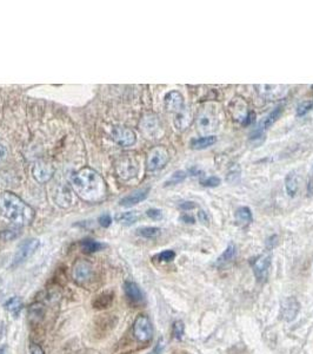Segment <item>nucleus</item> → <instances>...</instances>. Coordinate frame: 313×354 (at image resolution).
Returning a JSON list of instances; mask_svg holds the SVG:
<instances>
[{
  "mask_svg": "<svg viewBox=\"0 0 313 354\" xmlns=\"http://www.w3.org/2000/svg\"><path fill=\"white\" fill-rule=\"evenodd\" d=\"M0 214L18 227L30 225L34 218L33 209L9 191L0 195Z\"/></svg>",
  "mask_w": 313,
  "mask_h": 354,
  "instance_id": "obj_2",
  "label": "nucleus"
},
{
  "mask_svg": "<svg viewBox=\"0 0 313 354\" xmlns=\"http://www.w3.org/2000/svg\"><path fill=\"white\" fill-rule=\"evenodd\" d=\"M180 221H183L185 223H195V220L193 216L188 214H184L183 216H180Z\"/></svg>",
  "mask_w": 313,
  "mask_h": 354,
  "instance_id": "obj_42",
  "label": "nucleus"
},
{
  "mask_svg": "<svg viewBox=\"0 0 313 354\" xmlns=\"http://www.w3.org/2000/svg\"><path fill=\"white\" fill-rule=\"evenodd\" d=\"M313 110V101H306L301 102L300 104L297 106V116H304L306 113Z\"/></svg>",
  "mask_w": 313,
  "mask_h": 354,
  "instance_id": "obj_33",
  "label": "nucleus"
},
{
  "mask_svg": "<svg viewBox=\"0 0 313 354\" xmlns=\"http://www.w3.org/2000/svg\"><path fill=\"white\" fill-rule=\"evenodd\" d=\"M19 235V233H17V230H5V232L2 233V238L6 240V241H10V240H13L17 236Z\"/></svg>",
  "mask_w": 313,
  "mask_h": 354,
  "instance_id": "obj_38",
  "label": "nucleus"
},
{
  "mask_svg": "<svg viewBox=\"0 0 313 354\" xmlns=\"http://www.w3.org/2000/svg\"><path fill=\"white\" fill-rule=\"evenodd\" d=\"M236 220L240 225H249L253 220L252 210L249 207L238 208V210L236 211Z\"/></svg>",
  "mask_w": 313,
  "mask_h": 354,
  "instance_id": "obj_23",
  "label": "nucleus"
},
{
  "mask_svg": "<svg viewBox=\"0 0 313 354\" xmlns=\"http://www.w3.org/2000/svg\"><path fill=\"white\" fill-rule=\"evenodd\" d=\"M117 221L123 226H132L139 220V214L137 211H126L117 215Z\"/></svg>",
  "mask_w": 313,
  "mask_h": 354,
  "instance_id": "obj_22",
  "label": "nucleus"
},
{
  "mask_svg": "<svg viewBox=\"0 0 313 354\" xmlns=\"http://www.w3.org/2000/svg\"><path fill=\"white\" fill-rule=\"evenodd\" d=\"M0 354H5L4 348H0Z\"/></svg>",
  "mask_w": 313,
  "mask_h": 354,
  "instance_id": "obj_45",
  "label": "nucleus"
},
{
  "mask_svg": "<svg viewBox=\"0 0 313 354\" xmlns=\"http://www.w3.org/2000/svg\"><path fill=\"white\" fill-rule=\"evenodd\" d=\"M185 326L181 321H175L173 324V329H172V334L177 340H181L184 336Z\"/></svg>",
  "mask_w": 313,
  "mask_h": 354,
  "instance_id": "obj_32",
  "label": "nucleus"
},
{
  "mask_svg": "<svg viewBox=\"0 0 313 354\" xmlns=\"http://www.w3.org/2000/svg\"><path fill=\"white\" fill-rule=\"evenodd\" d=\"M142 128L147 135H154V133L157 132L158 128H159L157 117H154L152 115L146 116L142 122Z\"/></svg>",
  "mask_w": 313,
  "mask_h": 354,
  "instance_id": "obj_21",
  "label": "nucleus"
},
{
  "mask_svg": "<svg viewBox=\"0 0 313 354\" xmlns=\"http://www.w3.org/2000/svg\"><path fill=\"white\" fill-rule=\"evenodd\" d=\"M75 194L86 202L101 201L106 195V183L100 175L91 168H82L71 177Z\"/></svg>",
  "mask_w": 313,
  "mask_h": 354,
  "instance_id": "obj_1",
  "label": "nucleus"
},
{
  "mask_svg": "<svg viewBox=\"0 0 313 354\" xmlns=\"http://www.w3.org/2000/svg\"><path fill=\"white\" fill-rule=\"evenodd\" d=\"M6 157V149L3 144H0V162Z\"/></svg>",
  "mask_w": 313,
  "mask_h": 354,
  "instance_id": "obj_44",
  "label": "nucleus"
},
{
  "mask_svg": "<svg viewBox=\"0 0 313 354\" xmlns=\"http://www.w3.org/2000/svg\"><path fill=\"white\" fill-rule=\"evenodd\" d=\"M237 255V248L235 246V243H229L228 248L225 249V252H224L222 255H220L218 259L216 261V266L218 267H224L226 266V264L233 261Z\"/></svg>",
  "mask_w": 313,
  "mask_h": 354,
  "instance_id": "obj_18",
  "label": "nucleus"
},
{
  "mask_svg": "<svg viewBox=\"0 0 313 354\" xmlns=\"http://www.w3.org/2000/svg\"><path fill=\"white\" fill-rule=\"evenodd\" d=\"M150 192V188H144V189H139V190L133 191L132 194L125 196V197L122 198L119 202V204L122 205V207L125 208H130L133 207V205L140 203V202L146 200L147 196H149Z\"/></svg>",
  "mask_w": 313,
  "mask_h": 354,
  "instance_id": "obj_12",
  "label": "nucleus"
},
{
  "mask_svg": "<svg viewBox=\"0 0 313 354\" xmlns=\"http://www.w3.org/2000/svg\"><path fill=\"white\" fill-rule=\"evenodd\" d=\"M220 183H222V180L217 176H210V177L201 178L200 180V184L202 187H206V188H216L218 187Z\"/></svg>",
  "mask_w": 313,
  "mask_h": 354,
  "instance_id": "obj_31",
  "label": "nucleus"
},
{
  "mask_svg": "<svg viewBox=\"0 0 313 354\" xmlns=\"http://www.w3.org/2000/svg\"><path fill=\"white\" fill-rule=\"evenodd\" d=\"M264 128L259 124L257 130H254V131L251 133L250 136V142L253 144V146H260L261 143L265 140V132H264Z\"/></svg>",
  "mask_w": 313,
  "mask_h": 354,
  "instance_id": "obj_29",
  "label": "nucleus"
},
{
  "mask_svg": "<svg viewBox=\"0 0 313 354\" xmlns=\"http://www.w3.org/2000/svg\"><path fill=\"white\" fill-rule=\"evenodd\" d=\"M219 116L213 105H205L199 111L197 118V128L201 133H210L218 128Z\"/></svg>",
  "mask_w": 313,
  "mask_h": 354,
  "instance_id": "obj_3",
  "label": "nucleus"
},
{
  "mask_svg": "<svg viewBox=\"0 0 313 354\" xmlns=\"http://www.w3.org/2000/svg\"><path fill=\"white\" fill-rule=\"evenodd\" d=\"M22 308H23V301L22 299L18 297H13L6 302V309H8L10 313H12V315L15 318L18 317L20 311H22Z\"/></svg>",
  "mask_w": 313,
  "mask_h": 354,
  "instance_id": "obj_24",
  "label": "nucleus"
},
{
  "mask_svg": "<svg viewBox=\"0 0 313 354\" xmlns=\"http://www.w3.org/2000/svg\"><path fill=\"white\" fill-rule=\"evenodd\" d=\"M137 232H138L140 236L146 239H154L160 235V228H158V227H143V228H139Z\"/></svg>",
  "mask_w": 313,
  "mask_h": 354,
  "instance_id": "obj_28",
  "label": "nucleus"
},
{
  "mask_svg": "<svg viewBox=\"0 0 313 354\" xmlns=\"http://www.w3.org/2000/svg\"><path fill=\"white\" fill-rule=\"evenodd\" d=\"M39 240L38 239H29L26 241H24L22 245L18 247L17 252L12 259V267L20 266V264L25 262L37 252V249L39 248Z\"/></svg>",
  "mask_w": 313,
  "mask_h": 354,
  "instance_id": "obj_4",
  "label": "nucleus"
},
{
  "mask_svg": "<svg viewBox=\"0 0 313 354\" xmlns=\"http://www.w3.org/2000/svg\"><path fill=\"white\" fill-rule=\"evenodd\" d=\"M164 347H165V343H164V340L163 339H160L159 341L157 342V345L154 346V348L151 350V352L149 354H161V352H163V349H164Z\"/></svg>",
  "mask_w": 313,
  "mask_h": 354,
  "instance_id": "obj_40",
  "label": "nucleus"
},
{
  "mask_svg": "<svg viewBox=\"0 0 313 354\" xmlns=\"http://www.w3.org/2000/svg\"><path fill=\"white\" fill-rule=\"evenodd\" d=\"M258 88L264 89V90H259L260 95L264 98L271 99V101L283 97L286 94V87H283V85H263V87Z\"/></svg>",
  "mask_w": 313,
  "mask_h": 354,
  "instance_id": "obj_14",
  "label": "nucleus"
},
{
  "mask_svg": "<svg viewBox=\"0 0 313 354\" xmlns=\"http://www.w3.org/2000/svg\"><path fill=\"white\" fill-rule=\"evenodd\" d=\"M165 108H166L167 111L178 113L180 111H183L185 109V102L183 95L179 91L172 90L170 92H167L166 96H165Z\"/></svg>",
  "mask_w": 313,
  "mask_h": 354,
  "instance_id": "obj_11",
  "label": "nucleus"
},
{
  "mask_svg": "<svg viewBox=\"0 0 313 354\" xmlns=\"http://www.w3.org/2000/svg\"><path fill=\"white\" fill-rule=\"evenodd\" d=\"M146 215L149 216L150 219L154 220V221H158V220L163 219V211H161L160 209H157V208L149 209V210L146 211Z\"/></svg>",
  "mask_w": 313,
  "mask_h": 354,
  "instance_id": "obj_36",
  "label": "nucleus"
},
{
  "mask_svg": "<svg viewBox=\"0 0 313 354\" xmlns=\"http://www.w3.org/2000/svg\"><path fill=\"white\" fill-rule=\"evenodd\" d=\"M216 142H217V137L213 135L199 137V138H194L191 140V148L194 150L206 149V148L213 146Z\"/></svg>",
  "mask_w": 313,
  "mask_h": 354,
  "instance_id": "obj_20",
  "label": "nucleus"
},
{
  "mask_svg": "<svg viewBox=\"0 0 313 354\" xmlns=\"http://www.w3.org/2000/svg\"><path fill=\"white\" fill-rule=\"evenodd\" d=\"M133 334L140 342H147L153 336L152 322L146 315H139L133 325Z\"/></svg>",
  "mask_w": 313,
  "mask_h": 354,
  "instance_id": "obj_5",
  "label": "nucleus"
},
{
  "mask_svg": "<svg viewBox=\"0 0 313 354\" xmlns=\"http://www.w3.org/2000/svg\"><path fill=\"white\" fill-rule=\"evenodd\" d=\"M112 137L116 140L117 144L120 147H131L136 143L137 137L136 133L129 128H122V126H116L112 130Z\"/></svg>",
  "mask_w": 313,
  "mask_h": 354,
  "instance_id": "obj_9",
  "label": "nucleus"
},
{
  "mask_svg": "<svg viewBox=\"0 0 313 354\" xmlns=\"http://www.w3.org/2000/svg\"><path fill=\"white\" fill-rule=\"evenodd\" d=\"M124 291H125L126 297L129 298L131 301L134 302V304H140V302H143V292L137 284L127 281V282L124 284Z\"/></svg>",
  "mask_w": 313,
  "mask_h": 354,
  "instance_id": "obj_15",
  "label": "nucleus"
},
{
  "mask_svg": "<svg viewBox=\"0 0 313 354\" xmlns=\"http://www.w3.org/2000/svg\"><path fill=\"white\" fill-rule=\"evenodd\" d=\"M168 162V153L163 147H157L150 151L147 157V169L157 171L163 169Z\"/></svg>",
  "mask_w": 313,
  "mask_h": 354,
  "instance_id": "obj_6",
  "label": "nucleus"
},
{
  "mask_svg": "<svg viewBox=\"0 0 313 354\" xmlns=\"http://www.w3.org/2000/svg\"><path fill=\"white\" fill-rule=\"evenodd\" d=\"M281 112H283V108H281V106H278L277 109H274L272 112H270L266 117H265V119L260 123V125L263 126L264 129H266V128H268V126H271L274 122L277 121L278 118H279L280 115H281Z\"/></svg>",
  "mask_w": 313,
  "mask_h": 354,
  "instance_id": "obj_26",
  "label": "nucleus"
},
{
  "mask_svg": "<svg viewBox=\"0 0 313 354\" xmlns=\"http://www.w3.org/2000/svg\"><path fill=\"white\" fill-rule=\"evenodd\" d=\"M187 177V173L184 170H177L174 171L173 174L171 175V177L168 178V180L165 182V187H170V185H175L181 183V182H184L186 180Z\"/></svg>",
  "mask_w": 313,
  "mask_h": 354,
  "instance_id": "obj_27",
  "label": "nucleus"
},
{
  "mask_svg": "<svg viewBox=\"0 0 313 354\" xmlns=\"http://www.w3.org/2000/svg\"><path fill=\"white\" fill-rule=\"evenodd\" d=\"M300 311V304L297 299L293 297L285 298L280 302V318L283 320L290 322L297 318L298 313Z\"/></svg>",
  "mask_w": 313,
  "mask_h": 354,
  "instance_id": "obj_8",
  "label": "nucleus"
},
{
  "mask_svg": "<svg viewBox=\"0 0 313 354\" xmlns=\"http://www.w3.org/2000/svg\"><path fill=\"white\" fill-rule=\"evenodd\" d=\"M285 188H286V192L290 197H294L298 194L299 190V176L297 173L291 171L287 174L286 178H285Z\"/></svg>",
  "mask_w": 313,
  "mask_h": 354,
  "instance_id": "obj_17",
  "label": "nucleus"
},
{
  "mask_svg": "<svg viewBox=\"0 0 313 354\" xmlns=\"http://www.w3.org/2000/svg\"><path fill=\"white\" fill-rule=\"evenodd\" d=\"M198 216H199V220H200V222L204 223V225H207V223H208V216H207V214H206L204 210L199 211Z\"/></svg>",
  "mask_w": 313,
  "mask_h": 354,
  "instance_id": "obj_43",
  "label": "nucleus"
},
{
  "mask_svg": "<svg viewBox=\"0 0 313 354\" xmlns=\"http://www.w3.org/2000/svg\"><path fill=\"white\" fill-rule=\"evenodd\" d=\"M99 225L101 227H104V228H109L110 226L112 225V218L110 214H102L100 218L98 220Z\"/></svg>",
  "mask_w": 313,
  "mask_h": 354,
  "instance_id": "obj_37",
  "label": "nucleus"
},
{
  "mask_svg": "<svg viewBox=\"0 0 313 354\" xmlns=\"http://www.w3.org/2000/svg\"><path fill=\"white\" fill-rule=\"evenodd\" d=\"M118 173L120 177L130 178L136 176L137 174V166L131 160L122 161V164L118 166Z\"/></svg>",
  "mask_w": 313,
  "mask_h": 354,
  "instance_id": "obj_19",
  "label": "nucleus"
},
{
  "mask_svg": "<svg viewBox=\"0 0 313 354\" xmlns=\"http://www.w3.org/2000/svg\"><path fill=\"white\" fill-rule=\"evenodd\" d=\"M112 301H113V297L111 294H101L95 299L93 302V306L95 308H99V309L106 308L111 305Z\"/></svg>",
  "mask_w": 313,
  "mask_h": 354,
  "instance_id": "obj_30",
  "label": "nucleus"
},
{
  "mask_svg": "<svg viewBox=\"0 0 313 354\" xmlns=\"http://www.w3.org/2000/svg\"><path fill=\"white\" fill-rule=\"evenodd\" d=\"M104 245L100 242L95 241V240H91V239H86L84 241H81V248L84 250L85 253H95L99 252V250H101L104 248Z\"/></svg>",
  "mask_w": 313,
  "mask_h": 354,
  "instance_id": "obj_25",
  "label": "nucleus"
},
{
  "mask_svg": "<svg viewBox=\"0 0 313 354\" xmlns=\"http://www.w3.org/2000/svg\"><path fill=\"white\" fill-rule=\"evenodd\" d=\"M226 180L230 183H237V182H239L240 180V168L236 167L233 168V169L230 170V173L228 174V177H226Z\"/></svg>",
  "mask_w": 313,
  "mask_h": 354,
  "instance_id": "obj_34",
  "label": "nucleus"
},
{
  "mask_svg": "<svg viewBox=\"0 0 313 354\" xmlns=\"http://www.w3.org/2000/svg\"><path fill=\"white\" fill-rule=\"evenodd\" d=\"M312 90H313V85H312Z\"/></svg>",
  "mask_w": 313,
  "mask_h": 354,
  "instance_id": "obj_46",
  "label": "nucleus"
},
{
  "mask_svg": "<svg viewBox=\"0 0 313 354\" xmlns=\"http://www.w3.org/2000/svg\"><path fill=\"white\" fill-rule=\"evenodd\" d=\"M192 112L190 110L185 108L183 111L175 113L174 116V126L177 128L179 131H183V130L187 129L190 124L192 123Z\"/></svg>",
  "mask_w": 313,
  "mask_h": 354,
  "instance_id": "obj_16",
  "label": "nucleus"
},
{
  "mask_svg": "<svg viewBox=\"0 0 313 354\" xmlns=\"http://www.w3.org/2000/svg\"><path fill=\"white\" fill-rule=\"evenodd\" d=\"M33 175L38 182L45 183V182L50 181L51 177L53 176V168L44 162H38L33 168Z\"/></svg>",
  "mask_w": 313,
  "mask_h": 354,
  "instance_id": "obj_13",
  "label": "nucleus"
},
{
  "mask_svg": "<svg viewBox=\"0 0 313 354\" xmlns=\"http://www.w3.org/2000/svg\"><path fill=\"white\" fill-rule=\"evenodd\" d=\"M92 274H93V269L92 266L86 261H77L73 267V279L77 284L84 285L85 282L91 280Z\"/></svg>",
  "mask_w": 313,
  "mask_h": 354,
  "instance_id": "obj_10",
  "label": "nucleus"
},
{
  "mask_svg": "<svg viewBox=\"0 0 313 354\" xmlns=\"http://www.w3.org/2000/svg\"><path fill=\"white\" fill-rule=\"evenodd\" d=\"M175 257V253L173 250H164L163 253H160L158 255V260L163 261V262H170Z\"/></svg>",
  "mask_w": 313,
  "mask_h": 354,
  "instance_id": "obj_35",
  "label": "nucleus"
},
{
  "mask_svg": "<svg viewBox=\"0 0 313 354\" xmlns=\"http://www.w3.org/2000/svg\"><path fill=\"white\" fill-rule=\"evenodd\" d=\"M31 354H45V353L39 345L32 343V345H31Z\"/></svg>",
  "mask_w": 313,
  "mask_h": 354,
  "instance_id": "obj_41",
  "label": "nucleus"
},
{
  "mask_svg": "<svg viewBox=\"0 0 313 354\" xmlns=\"http://www.w3.org/2000/svg\"><path fill=\"white\" fill-rule=\"evenodd\" d=\"M178 207L180 208L181 210H192V209L197 207V204L192 201H184V202H180Z\"/></svg>",
  "mask_w": 313,
  "mask_h": 354,
  "instance_id": "obj_39",
  "label": "nucleus"
},
{
  "mask_svg": "<svg viewBox=\"0 0 313 354\" xmlns=\"http://www.w3.org/2000/svg\"><path fill=\"white\" fill-rule=\"evenodd\" d=\"M252 269L256 279L259 282H265L267 280L268 274L271 269V255L270 254H263L258 256L252 263Z\"/></svg>",
  "mask_w": 313,
  "mask_h": 354,
  "instance_id": "obj_7",
  "label": "nucleus"
}]
</instances>
